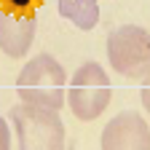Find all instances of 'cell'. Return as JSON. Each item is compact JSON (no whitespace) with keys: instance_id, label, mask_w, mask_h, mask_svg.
I'll list each match as a JSON object with an SVG mask.
<instances>
[{"instance_id":"cell-1","label":"cell","mask_w":150,"mask_h":150,"mask_svg":"<svg viewBox=\"0 0 150 150\" xmlns=\"http://www.w3.org/2000/svg\"><path fill=\"white\" fill-rule=\"evenodd\" d=\"M16 94L27 105L62 110L67 102V72L51 54H38L19 72Z\"/></svg>"},{"instance_id":"cell-4","label":"cell","mask_w":150,"mask_h":150,"mask_svg":"<svg viewBox=\"0 0 150 150\" xmlns=\"http://www.w3.org/2000/svg\"><path fill=\"white\" fill-rule=\"evenodd\" d=\"M107 62L129 81L150 78V32L139 24H123L107 35Z\"/></svg>"},{"instance_id":"cell-5","label":"cell","mask_w":150,"mask_h":150,"mask_svg":"<svg viewBox=\"0 0 150 150\" xmlns=\"http://www.w3.org/2000/svg\"><path fill=\"white\" fill-rule=\"evenodd\" d=\"M102 150H150V126L134 110H123L102 129Z\"/></svg>"},{"instance_id":"cell-6","label":"cell","mask_w":150,"mask_h":150,"mask_svg":"<svg viewBox=\"0 0 150 150\" xmlns=\"http://www.w3.org/2000/svg\"><path fill=\"white\" fill-rule=\"evenodd\" d=\"M38 30V16L30 13H13L8 8H0V51L8 59H22L32 48Z\"/></svg>"},{"instance_id":"cell-3","label":"cell","mask_w":150,"mask_h":150,"mask_svg":"<svg viewBox=\"0 0 150 150\" xmlns=\"http://www.w3.org/2000/svg\"><path fill=\"white\" fill-rule=\"evenodd\" d=\"M112 97V86L102 64L86 62L75 70V75L67 81V105L72 110V115L88 123L97 121L102 112L107 110Z\"/></svg>"},{"instance_id":"cell-10","label":"cell","mask_w":150,"mask_h":150,"mask_svg":"<svg viewBox=\"0 0 150 150\" xmlns=\"http://www.w3.org/2000/svg\"><path fill=\"white\" fill-rule=\"evenodd\" d=\"M139 97H142V107L150 112V78L142 81V91H139Z\"/></svg>"},{"instance_id":"cell-8","label":"cell","mask_w":150,"mask_h":150,"mask_svg":"<svg viewBox=\"0 0 150 150\" xmlns=\"http://www.w3.org/2000/svg\"><path fill=\"white\" fill-rule=\"evenodd\" d=\"M40 3H43V0H0V8H8L13 13H30Z\"/></svg>"},{"instance_id":"cell-2","label":"cell","mask_w":150,"mask_h":150,"mask_svg":"<svg viewBox=\"0 0 150 150\" xmlns=\"http://www.w3.org/2000/svg\"><path fill=\"white\" fill-rule=\"evenodd\" d=\"M19 150H64V123L59 110L19 102L11 107Z\"/></svg>"},{"instance_id":"cell-7","label":"cell","mask_w":150,"mask_h":150,"mask_svg":"<svg viewBox=\"0 0 150 150\" xmlns=\"http://www.w3.org/2000/svg\"><path fill=\"white\" fill-rule=\"evenodd\" d=\"M59 13L72 22L78 30H94L99 22V6L97 0H59Z\"/></svg>"},{"instance_id":"cell-9","label":"cell","mask_w":150,"mask_h":150,"mask_svg":"<svg viewBox=\"0 0 150 150\" xmlns=\"http://www.w3.org/2000/svg\"><path fill=\"white\" fill-rule=\"evenodd\" d=\"M0 150H11V129L3 115H0Z\"/></svg>"}]
</instances>
